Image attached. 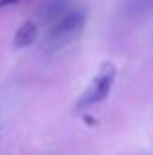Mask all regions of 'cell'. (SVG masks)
Here are the masks:
<instances>
[{"label":"cell","instance_id":"cell-4","mask_svg":"<svg viewBox=\"0 0 153 155\" xmlns=\"http://www.w3.org/2000/svg\"><path fill=\"white\" fill-rule=\"evenodd\" d=\"M16 2H20V0H0V8L10 6V4H16Z\"/></svg>","mask_w":153,"mask_h":155},{"label":"cell","instance_id":"cell-1","mask_svg":"<svg viewBox=\"0 0 153 155\" xmlns=\"http://www.w3.org/2000/svg\"><path fill=\"white\" fill-rule=\"evenodd\" d=\"M84 12L80 10H71L65 12L59 20H55L51 24L49 31L45 35V41H43V49L47 51H57L63 45L75 39L80 34V30L84 28Z\"/></svg>","mask_w":153,"mask_h":155},{"label":"cell","instance_id":"cell-3","mask_svg":"<svg viewBox=\"0 0 153 155\" xmlns=\"http://www.w3.org/2000/svg\"><path fill=\"white\" fill-rule=\"evenodd\" d=\"M39 38V30L34 22H24L22 26L16 30L14 34V45L24 49V47H30L31 43H35Z\"/></svg>","mask_w":153,"mask_h":155},{"label":"cell","instance_id":"cell-2","mask_svg":"<svg viewBox=\"0 0 153 155\" xmlns=\"http://www.w3.org/2000/svg\"><path fill=\"white\" fill-rule=\"evenodd\" d=\"M114 81H116V65L112 61H104L100 65L98 73L94 75V79L88 83V87L80 94L79 102H76V112L84 108H90V106H96L102 100H106L112 87H114Z\"/></svg>","mask_w":153,"mask_h":155}]
</instances>
